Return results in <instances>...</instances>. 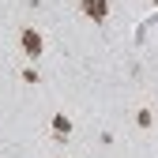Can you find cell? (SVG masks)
<instances>
[{
	"label": "cell",
	"mask_w": 158,
	"mask_h": 158,
	"mask_svg": "<svg viewBox=\"0 0 158 158\" xmlns=\"http://www.w3.org/2000/svg\"><path fill=\"white\" fill-rule=\"evenodd\" d=\"M79 8H83L90 19H106V11H109V4H106V0H79Z\"/></svg>",
	"instance_id": "6da1fadb"
},
{
	"label": "cell",
	"mask_w": 158,
	"mask_h": 158,
	"mask_svg": "<svg viewBox=\"0 0 158 158\" xmlns=\"http://www.w3.org/2000/svg\"><path fill=\"white\" fill-rule=\"evenodd\" d=\"M23 45H27L30 56H38V53H42V38H38L34 30H23Z\"/></svg>",
	"instance_id": "7a4b0ae2"
}]
</instances>
